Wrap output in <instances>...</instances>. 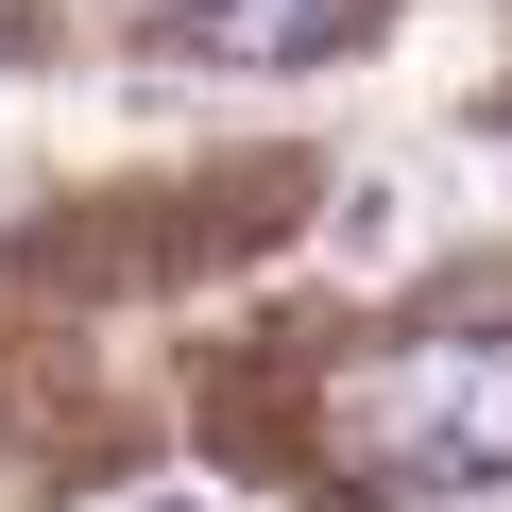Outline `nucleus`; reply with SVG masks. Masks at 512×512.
<instances>
[{
  "label": "nucleus",
  "mask_w": 512,
  "mask_h": 512,
  "mask_svg": "<svg viewBox=\"0 0 512 512\" xmlns=\"http://www.w3.org/2000/svg\"><path fill=\"white\" fill-rule=\"evenodd\" d=\"M342 461L393 478V495H478L512 478V342H393L342 376Z\"/></svg>",
  "instance_id": "f257e3e1"
},
{
  "label": "nucleus",
  "mask_w": 512,
  "mask_h": 512,
  "mask_svg": "<svg viewBox=\"0 0 512 512\" xmlns=\"http://www.w3.org/2000/svg\"><path fill=\"white\" fill-rule=\"evenodd\" d=\"M171 18H188V52H205V69H325L376 0H171Z\"/></svg>",
  "instance_id": "f03ea898"
}]
</instances>
